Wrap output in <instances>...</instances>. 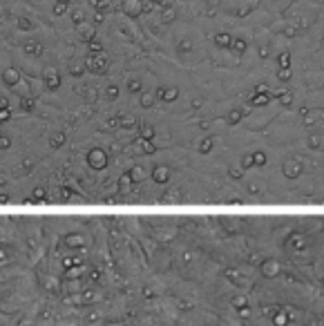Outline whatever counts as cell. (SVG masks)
Instances as JSON below:
<instances>
[{
	"instance_id": "1",
	"label": "cell",
	"mask_w": 324,
	"mask_h": 326,
	"mask_svg": "<svg viewBox=\"0 0 324 326\" xmlns=\"http://www.w3.org/2000/svg\"><path fill=\"white\" fill-rule=\"evenodd\" d=\"M121 9H123L126 16L137 18V16H141V14H143V0H123Z\"/></svg>"
},
{
	"instance_id": "2",
	"label": "cell",
	"mask_w": 324,
	"mask_h": 326,
	"mask_svg": "<svg viewBox=\"0 0 324 326\" xmlns=\"http://www.w3.org/2000/svg\"><path fill=\"white\" fill-rule=\"evenodd\" d=\"M78 27V36H81L83 40H94V36H96V32H94L92 25H88V22H81V25H76Z\"/></svg>"
},
{
	"instance_id": "3",
	"label": "cell",
	"mask_w": 324,
	"mask_h": 326,
	"mask_svg": "<svg viewBox=\"0 0 324 326\" xmlns=\"http://www.w3.org/2000/svg\"><path fill=\"white\" fill-rule=\"evenodd\" d=\"M177 14H175V7L168 2V5H163V11H161V22H165V25H170V22H175Z\"/></svg>"
},
{
	"instance_id": "4",
	"label": "cell",
	"mask_w": 324,
	"mask_h": 326,
	"mask_svg": "<svg viewBox=\"0 0 324 326\" xmlns=\"http://www.w3.org/2000/svg\"><path fill=\"white\" fill-rule=\"evenodd\" d=\"M90 5L94 7V11H101V14H108L112 7V0H90Z\"/></svg>"
},
{
	"instance_id": "5",
	"label": "cell",
	"mask_w": 324,
	"mask_h": 326,
	"mask_svg": "<svg viewBox=\"0 0 324 326\" xmlns=\"http://www.w3.org/2000/svg\"><path fill=\"white\" fill-rule=\"evenodd\" d=\"M25 51H27V54H34V56H40L43 54V45L36 43V40H29V43H25Z\"/></svg>"
},
{
	"instance_id": "6",
	"label": "cell",
	"mask_w": 324,
	"mask_h": 326,
	"mask_svg": "<svg viewBox=\"0 0 324 326\" xmlns=\"http://www.w3.org/2000/svg\"><path fill=\"white\" fill-rule=\"evenodd\" d=\"M215 43L219 45V47H228V45H231V36H228V34H217Z\"/></svg>"
},
{
	"instance_id": "7",
	"label": "cell",
	"mask_w": 324,
	"mask_h": 326,
	"mask_svg": "<svg viewBox=\"0 0 324 326\" xmlns=\"http://www.w3.org/2000/svg\"><path fill=\"white\" fill-rule=\"evenodd\" d=\"M72 20H74V25H81V22H85V14L81 9H74L72 11Z\"/></svg>"
},
{
	"instance_id": "8",
	"label": "cell",
	"mask_w": 324,
	"mask_h": 326,
	"mask_svg": "<svg viewBox=\"0 0 324 326\" xmlns=\"http://www.w3.org/2000/svg\"><path fill=\"white\" fill-rule=\"evenodd\" d=\"M67 7H70V5H65V2H54V9H52V11H54L56 16H61V14H65V11H67Z\"/></svg>"
},
{
	"instance_id": "9",
	"label": "cell",
	"mask_w": 324,
	"mask_h": 326,
	"mask_svg": "<svg viewBox=\"0 0 324 326\" xmlns=\"http://www.w3.org/2000/svg\"><path fill=\"white\" fill-rule=\"evenodd\" d=\"M154 7H157V0H145L143 2V14H152Z\"/></svg>"
},
{
	"instance_id": "10",
	"label": "cell",
	"mask_w": 324,
	"mask_h": 326,
	"mask_svg": "<svg viewBox=\"0 0 324 326\" xmlns=\"http://www.w3.org/2000/svg\"><path fill=\"white\" fill-rule=\"evenodd\" d=\"M16 22H18V27H20V29H25V32H27V29H32V22H29L25 16H20Z\"/></svg>"
},
{
	"instance_id": "11",
	"label": "cell",
	"mask_w": 324,
	"mask_h": 326,
	"mask_svg": "<svg viewBox=\"0 0 324 326\" xmlns=\"http://www.w3.org/2000/svg\"><path fill=\"white\" fill-rule=\"evenodd\" d=\"M103 18H105V14H101V11L94 14V22H103Z\"/></svg>"
},
{
	"instance_id": "12",
	"label": "cell",
	"mask_w": 324,
	"mask_h": 326,
	"mask_svg": "<svg viewBox=\"0 0 324 326\" xmlns=\"http://www.w3.org/2000/svg\"><path fill=\"white\" fill-rule=\"evenodd\" d=\"M179 50H181V51L190 50V43H188V40H186V43H181V45H179Z\"/></svg>"
},
{
	"instance_id": "13",
	"label": "cell",
	"mask_w": 324,
	"mask_h": 326,
	"mask_svg": "<svg viewBox=\"0 0 324 326\" xmlns=\"http://www.w3.org/2000/svg\"><path fill=\"white\" fill-rule=\"evenodd\" d=\"M54 2H65V5H70L72 0H54Z\"/></svg>"
}]
</instances>
